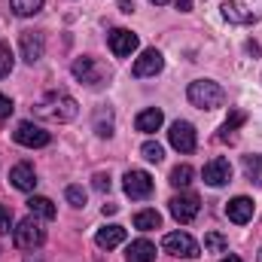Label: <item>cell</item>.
<instances>
[{
  "mask_svg": "<svg viewBox=\"0 0 262 262\" xmlns=\"http://www.w3.org/2000/svg\"><path fill=\"white\" fill-rule=\"evenodd\" d=\"M122 189H125V195L134 198V201H143V198L152 195V177L146 174V171H125V177H122Z\"/></svg>",
  "mask_w": 262,
  "mask_h": 262,
  "instance_id": "10",
  "label": "cell"
},
{
  "mask_svg": "<svg viewBox=\"0 0 262 262\" xmlns=\"http://www.w3.org/2000/svg\"><path fill=\"white\" fill-rule=\"evenodd\" d=\"M40 119H49V122H70V119H76V113H79V104L64 95V92H49L40 104H37V110H34Z\"/></svg>",
  "mask_w": 262,
  "mask_h": 262,
  "instance_id": "1",
  "label": "cell"
},
{
  "mask_svg": "<svg viewBox=\"0 0 262 262\" xmlns=\"http://www.w3.org/2000/svg\"><path fill=\"white\" fill-rule=\"evenodd\" d=\"M134 49H137V34L134 31H125V28L110 31V52L116 58H128Z\"/></svg>",
  "mask_w": 262,
  "mask_h": 262,
  "instance_id": "14",
  "label": "cell"
},
{
  "mask_svg": "<svg viewBox=\"0 0 262 262\" xmlns=\"http://www.w3.org/2000/svg\"><path fill=\"white\" fill-rule=\"evenodd\" d=\"M186 98L198 110H220L226 104V89L213 79H195V82H189Z\"/></svg>",
  "mask_w": 262,
  "mask_h": 262,
  "instance_id": "2",
  "label": "cell"
},
{
  "mask_svg": "<svg viewBox=\"0 0 262 262\" xmlns=\"http://www.w3.org/2000/svg\"><path fill=\"white\" fill-rule=\"evenodd\" d=\"M174 6H177L180 12H189V9H192V0H174Z\"/></svg>",
  "mask_w": 262,
  "mask_h": 262,
  "instance_id": "34",
  "label": "cell"
},
{
  "mask_svg": "<svg viewBox=\"0 0 262 262\" xmlns=\"http://www.w3.org/2000/svg\"><path fill=\"white\" fill-rule=\"evenodd\" d=\"M220 262H244V259H238V256H226V259H220Z\"/></svg>",
  "mask_w": 262,
  "mask_h": 262,
  "instance_id": "35",
  "label": "cell"
},
{
  "mask_svg": "<svg viewBox=\"0 0 262 262\" xmlns=\"http://www.w3.org/2000/svg\"><path fill=\"white\" fill-rule=\"evenodd\" d=\"M192 168L189 165H177L174 171H171V186H177V189H183V186H189L192 183Z\"/></svg>",
  "mask_w": 262,
  "mask_h": 262,
  "instance_id": "25",
  "label": "cell"
},
{
  "mask_svg": "<svg viewBox=\"0 0 262 262\" xmlns=\"http://www.w3.org/2000/svg\"><path fill=\"white\" fill-rule=\"evenodd\" d=\"M134 125H137V131H143V134H156V131L165 125V113L159 107H146V110L137 113Z\"/></svg>",
  "mask_w": 262,
  "mask_h": 262,
  "instance_id": "17",
  "label": "cell"
},
{
  "mask_svg": "<svg viewBox=\"0 0 262 262\" xmlns=\"http://www.w3.org/2000/svg\"><path fill=\"white\" fill-rule=\"evenodd\" d=\"M253 210H256V207H253V198H247V195H238L226 204V216H229L232 223H238V226L250 223V220H253Z\"/></svg>",
  "mask_w": 262,
  "mask_h": 262,
  "instance_id": "15",
  "label": "cell"
},
{
  "mask_svg": "<svg viewBox=\"0 0 262 262\" xmlns=\"http://www.w3.org/2000/svg\"><path fill=\"white\" fill-rule=\"evenodd\" d=\"M12 110H15V104L0 92V119H9V116H12Z\"/></svg>",
  "mask_w": 262,
  "mask_h": 262,
  "instance_id": "32",
  "label": "cell"
},
{
  "mask_svg": "<svg viewBox=\"0 0 262 262\" xmlns=\"http://www.w3.org/2000/svg\"><path fill=\"white\" fill-rule=\"evenodd\" d=\"M95 189L98 192H110V174H95Z\"/></svg>",
  "mask_w": 262,
  "mask_h": 262,
  "instance_id": "33",
  "label": "cell"
},
{
  "mask_svg": "<svg viewBox=\"0 0 262 262\" xmlns=\"http://www.w3.org/2000/svg\"><path fill=\"white\" fill-rule=\"evenodd\" d=\"M64 198L70 201V207H85V189L82 186H67Z\"/></svg>",
  "mask_w": 262,
  "mask_h": 262,
  "instance_id": "30",
  "label": "cell"
},
{
  "mask_svg": "<svg viewBox=\"0 0 262 262\" xmlns=\"http://www.w3.org/2000/svg\"><path fill=\"white\" fill-rule=\"evenodd\" d=\"M12 137H15V143H21L28 149H40V146H46L52 140V134L43 125H37V122H18L15 131H12Z\"/></svg>",
  "mask_w": 262,
  "mask_h": 262,
  "instance_id": "7",
  "label": "cell"
},
{
  "mask_svg": "<svg viewBox=\"0 0 262 262\" xmlns=\"http://www.w3.org/2000/svg\"><path fill=\"white\" fill-rule=\"evenodd\" d=\"M46 241V229H43V223H40V216H25L15 229H12V244L18 247V250H37L40 244Z\"/></svg>",
  "mask_w": 262,
  "mask_h": 262,
  "instance_id": "3",
  "label": "cell"
},
{
  "mask_svg": "<svg viewBox=\"0 0 262 262\" xmlns=\"http://www.w3.org/2000/svg\"><path fill=\"white\" fill-rule=\"evenodd\" d=\"M125 259L128 262H156V244L146 241V238L131 241L128 250H125Z\"/></svg>",
  "mask_w": 262,
  "mask_h": 262,
  "instance_id": "19",
  "label": "cell"
},
{
  "mask_svg": "<svg viewBox=\"0 0 262 262\" xmlns=\"http://www.w3.org/2000/svg\"><path fill=\"white\" fill-rule=\"evenodd\" d=\"M201 177H204V183L213 186V189L226 186V183L232 180V165H229V159H210V162L204 165Z\"/></svg>",
  "mask_w": 262,
  "mask_h": 262,
  "instance_id": "13",
  "label": "cell"
},
{
  "mask_svg": "<svg viewBox=\"0 0 262 262\" xmlns=\"http://www.w3.org/2000/svg\"><path fill=\"white\" fill-rule=\"evenodd\" d=\"M244 177L250 180V183H256L262 186V156H244Z\"/></svg>",
  "mask_w": 262,
  "mask_h": 262,
  "instance_id": "23",
  "label": "cell"
},
{
  "mask_svg": "<svg viewBox=\"0 0 262 262\" xmlns=\"http://www.w3.org/2000/svg\"><path fill=\"white\" fill-rule=\"evenodd\" d=\"M9 3H12V12H15V15L28 18V15H37L46 0H9Z\"/></svg>",
  "mask_w": 262,
  "mask_h": 262,
  "instance_id": "24",
  "label": "cell"
},
{
  "mask_svg": "<svg viewBox=\"0 0 262 262\" xmlns=\"http://www.w3.org/2000/svg\"><path fill=\"white\" fill-rule=\"evenodd\" d=\"M244 122H247V113H244V110H235V113H232V116L223 122V128H220L223 134H220V137H229L232 131H238L241 125H244Z\"/></svg>",
  "mask_w": 262,
  "mask_h": 262,
  "instance_id": "27",
  "label": "cell"
},
{
  "mask_svg": "<svg viewBox=\"0 0 262 262\" xmlns=\"http://www.w3.org/2000/svg\"><path fill=\"white\" fill-rule=\"evenodd\" d=\"M162 67H165V55H162L159 49H143L140 58L134 61V67H131V73H134L137 79H146V76L162 73Z\"/></svg>",
  "mask_w": 262,
  "mask_h": 262,
  "instance_id": "12",
  "label": "cell"
},
{
  "mask_svg": "<svg viewBox=\"0 0 262 262\" xmlns=\"http://www.w3.org/2000/svg\"><path fill=\"white\" fill-rule=\"evenodd\" d=\"M125 235H128V232H125L122 226H116V223H113V226H104V229L95 235V244H98V247H104V250H113V247L125 244Z\"/></svg>",
  "mask_w": 262,
  "mask_h": 262,
  "instance_id": "18",
  "label": "cell"
},
{
  "mask_svg": "<svg viewBox=\"0 0 262 262\" xmlns=\"http://www.w3.org/2000/svg\"><path fill=\"white\" fill-rule=\"evenodd\" d=\"M70 73H73L82 85H89V89H101V85L110 79V70L101 64V61L89 58V55L76 58V61H73V67H70Z\"/></svg>",
  "mask_w": 262,
  "mask_h": 262,
  "instance_id": "5",
  "label": "cell"
},
{
  "mask_svg": "<svg viewBox=\"0 0 262 262\" xmlns=\"http://www.w3.org/2000/svg\"><path fill=\"white\" fill-rule=\"evenodd\" d=\"M229 241L220 235V232H207L204 235V253H226Z\"/></svg>",
  "mask_w": 262,
  "mask_h": 262,
  "instance_id": "26",
  "label": "cell"
},
{
  "mask_svg": "<svg viewBox=\"0 0 262 262\" xmlns=\"http://www.w3.org/2000/svg\"><path fill=\"white\" fill-rule=\"evenodd\" d=\"M28 210H31L34 216H40V220H55V204L43 195L28 198Z\"/></svg>",
  "mask_w": 262,
  "mask_h": 262,
  "instance_id": "21",
  "label": "cell"
},
{
  "mask_svg": "<svg viewBox=\"0 0 262 262\" xmlns=\"http://www.w3.org/2000/svg\"><path fill=\"white\" fill-rule=\"evenodd\" d=\"M18 49H21L25 64H37V61L43 58V52H46V37H43L40 31H21Z\"/></svg>",
  "mask_w": 262,
  "mask_h": 262,
  "instance_id": "11",
  "label": "cell"
},
{
  "mask_svg": "<svg viewBox=\"0 0 262 262\" xmlns=\"http://www.w3.org/2000/svg\"><path fill=\"white\" fill-rule=\"evenodd\" d=\"M149 3H156V6H165V3H171V0H149Z\"/></svg>",
  "mask_w": 262,
  "mask_h": 262,
  "instance_id": "36",
  "label": "cell"
},
{
  "mask_svg": "<svg viewBox=\"0 0 262 262\" xmlns=\"http://www.w3.org/2000/svg\"><path fill=\"white\" fill-rule=\"evenodd\" d=\"M162 247H165V253L183 256V259H195V256H201V247H198V241L189 235V232H168V235L162 238Z\"/></svg>",
  "mask_w": 262,
  "mask_h": 262,
  "instance_id": "6",
  "label": "cell"
},
{
  "mask_svg": "<svg viewBox=\"0 0 262 262\" xmlns=\"http://www.w3.org/2000/svg\"><path fill=\"white\" fill-rule=\"evenodd\" d=\"M25 262H40L37 256H25Z\"/></svg>",
  "mask_w": 262,
  "mask_h": 262,
  "instance_id": "37",
  "label": "cell"
},
{
  "mask_svg": "<svg viewBox=\"0 0 262 262\" xmlns=\"http://www.w3.org/2000/svg\"><path fill=\"white\" fill-rule=\"evenodd\" d=\"M12 64H15V58H12V49H9V43H0V79L12 73Z\"/></svg>",
  "mask_w": 262,
  "mask_h": 262,
  "instance_id": "29",
  "label": "cell"
},
{
  "mask_svg": "<svg viewBox=\"0 0 262 262\" xmlns=\"http://www.w3.org/2000/svg\"><path fill=\"white\" fill-rule=\"evenodd\" d=\"M92 128L98 137H110L113 134V110L110 107H98L95 116H92Z\"/></svg>",
  "mask_w": 262,
  "mask_h": 262,
  "instance_id": "20",
  "label": "cell"
},
{
  "mask_svg": "<svg viewBox=\"0 0 262 262\" xmlns=\"http://www.w3.org/2000/svg\"><path fill=\"white\" fill-rule=\"evenodd\" d=\"M259 262H262V253H259Z\"/></svg>",
  "mask_w": 262,
  "mask_h": 262,
  "instance_id": "38",
  "label": "cell"
},
{
  "mask_svg": "<svg viewBox=\"0 0 262 262\" xmlns=\"http://www.w3.org/2000/svg\"><path fill=\"white\" fill-rule=\"evenodd\" d=\"M168 207H171V216L177 220V223H192L198 216V210H201V201H198V195H192V192H180V195H174L171 201H168Z\"/></svg>",
  "mask_w": 262,
  "mask_h": 262,
  "instance_id": "9",
  "label": "cell"
},
{
  "mask_svg": "<svg viewBox=\"0 0 262 262\" xmlns=\"http://www.w3.org/2000/svg\"><path fill=\"white\" fill-rule=\"evenodd\" d=\"M6 232H12V210L6 204H0V235H6Z\"/></svg>",
  "mask_w": 262,
  "mask_h": 262,
  "instance_id": "31",
  "label": "cell"
},
{
  "mask_svg": "<svg viewBox=\"0 0 262 262\" xmlns=\"http://www.w3.org/2000/svg\"><path fill=\"white\" fill-rule=\"evenodd\" d=\"M140 152H143L146 162H156V165L165 159V149H162V143H156V140H146V143L140 146Z\"/></svg>",
  "mask_w": 262,
  "mask_h": 262,
  "instance_id": "28",
  "label": "cell"
},
{
  "mask_svg": "<svg viewBox=\"0 0 262 262\" xmlns=\"http://www.w3.org/2000/svg\"><path fill=\"white\" fill-rule=\"evenodd\" d=\"M134 226L140 232H152V229L162 226V216H159V210H137L134 213Z\"/></svg>",
  "mask_w": 262,
  "mask_h": 262,
  "instance_id": "22",
  "label": "cell"
},
{
  "mask_svg": "<svg viewBox=\"0 0 262 262\" xmlns=\"http://www.w3.org/2000/svg\"><path fill=\"white\" fill-rule=\"evenodd\" d=\"M223 18L229 25H256L262 21V0H226Z\"/></svg>",
  "mask_w": 262,
  "mask_h": 262,
  "instance_id": "4",
  "label": "cell"
},
{
  "mask_svg": "<svg viewBox=\"0 0 262 262\" xmlns=\"http://www.w3.org/2000/svg\"><path fill=\"white\" fill-rule=\"evenodd\" d=\"M9 183H12L18 192H34L37 174H34V168H31L28 162H18V165H12V171H9Z\"/></svg>",
  "mask_w": 262,
  "mask_h": 262,
  "instance_id": "16",
  "label": "cell"
},
{
  "mask_svg": "<svg viewBox=\"0 0 262 262\" xmlns=\"http://www.w3.org/2000/svg\"><path fill=\"white\" fill-rule=\"evenodd\" d=\"M168 140L177 152H192L198 143V134H195V125L186 122V119H177L171 128H168Z\"/></svg>",
  "mask_w": 262,
  "mask_h": 262,
  "instance_id": "8",
  "label": "cell"
}]
</instances>
